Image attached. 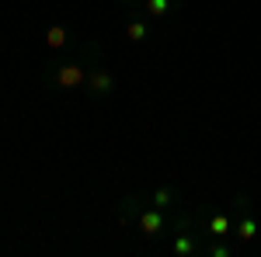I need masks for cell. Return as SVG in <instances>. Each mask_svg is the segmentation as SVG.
<instances>
[{
	"mask_svg": "<svg viewBox=\"0 0 261 257\" xmlns=\"http://www.w3.org/2000/svg\"><path fill=\"white\" fill-rule=\"evenodd\" d=\"M91 66H94V63L84 60L81 52H77V56H70V60L63 56V60H56V63H49V66H45V83H49V87H56V91H84Z\"/></svg>",
	"mask_w": 261,
	"mask_h": 257,
	"instance_id": "obj_1",
	"label": "cell"
},
{
	"mask_svg": "<svg viewBox=\"0 0 261 257\" xmlns=\"http://www.w3.org/2000/svg\"><path fill=\"white\" fill-rule=\"evenodd\" d=\"M233 233L230 237L237 240V243H251V240L261 233V222L258 216H254V209H251V195L247 191H237L233 195Z\"/></svg>",
	"mask_w": 261,
	"mask_h": 257,
	"instance_id": "obj_2",
	"label": "cell"
},
{
	"mask_svg": "<svg viewBox=\"0 0 261 257\" xmlns=\"http://www.w3.org/2000/svg\"><path fill=\"white\" fill-rule=\"evenodd\" d=\"M136 230H140L143 240H150V243H161V240L171 237V216L157 209V205H146L136 219Z\"/></svg>",
	"mask_w": 261,
	"mask_h": 257,
	"instance_id": "obj_3",
	"label": "cell"
},
{
	"mask_svg": "<svg viewBox=\"0 0 261 257\" xmlns=\"http://www.w3.org/2000/svg\"><path fill=\"white\" fill-rule=\"evenodd\" d=\"M195 230L205 240H230V233H233V216L230 212H199L195 216Z\"/></svg>",
	"mask_w": 261,
	"mask_h": 257,
	"instance_id": "obj_4",
	"label": "cell"
},
{
	"mask_svg": "<svg viewBox=\"0 0 261 257\" xmlns=\"http://www.w3.org/2000/svg\"><path fill=\"white\" fill-rule=\"evenodd\" d=\"M115 87H119V80L115 73L108 70V66H91V73H87V83H84V91H87V98L91 101H108L115 94Z\"/></svg>",
	"mask_w": 261,
	"mask_h": 257,
	"instance_id": "obj_5",
	"label": "cell"
},
{
	"mask_svg": "<svg viewBox=\"0 0 261 257\" xmlns=\"http://www.w3.org/2000/svg\"><path fill=\"white\" fill-rule=\"evenodd\" d=\"M171 250L178 257H205V237H202L195 226H192V230H181V233H174V240H171Z\"/></svg>",
	"mask_w": 261,
	"mask_h": 257,
	"instance_id": "obj_6",
	"label": "cell"
},
{
	"mask_svg": "<svg viewBox=\"0 0 261 257\" xmlns=\"http://www.w3.org/2000/svg\"><path fill=\"white\" fill-rule=\"evenodd\" d=\"M146 202H150V195H143V191H133V195H125V198L119 202L115 222H119L122 230H125V226H136V219H140V212L146 209Z\"/></svg>",
	"mask_w": 261,
	"mask_h": 257,
	"instance_id": "obj_7",
	"label": "cell"
},
{
	"mask_svg": "<svg viewBox=\"0 0 261 257\" xmlns=\"http://www.w3.org/2000/svg\"><path fill=\"white\" fill-rule=\"evenodd\" d=\"M42 39H45V45H49L53 52H60V56H63V52H70V49H77V35H73L70 24H49Z\"/></svg>",
	"mask_w": 261,
	"mask_h": 257,
	"instance_id": "obj_8",
	"label": "cell"
},
{
	"mask_svg": "<svg viewBox=\"0 0 261 257\" xmlns=\"http://www.w3.org/2000/svg\"><path fill=\"white\" fill-rule=\"evenodd\" d=\"M181 4L185 0H143L136 11H143L150 21H164V18H171L174 11H181Z\"/></svg>",
	"mask_w": 261,
	"mask_h": 257,
	"instance_id": "obj_9",
	"label": "cell"
},
{
	"mask_svg": "<svg viewBox=\"0 0 261 257\" xmlns=\"http://www.w3.org/2000/svg\"><path fill=\"white\" fill-rule=\"evenodd\" d=\"M125 39L133 42V45H140V42L150 39V18H146L143 11H129V21H125Z\"/></svg>",
	"mask_w": 261,
	"mask_h": 257,
	"instance_id": "obj_10",
	"label": "cell"
},
{
	"mask_svg": "<svg viewBox=\"0 0 261 257\" xmlns=\"http://www.w3.org/2000/svg\"><path fill=\"white\" fill-rule=\"evenodd\" d=\"M150 205H157V209H164V212L178 209V205H181V188H174V184H161V188H153Z\"/></svg>",
	"mask_w": 261,
	"mask_h": 257,
	"instance_id": "obj_11",
	"label": "cell"
},
{
	"mask_svg": "<svg viewBox=\"0 0 261 257\" xmlns=\"http://www.w3.org/2000/svg\"><path fill=\"white\" fill-rule=\"evenodd\" d=\"M205 257H233L230 240H205Z\"/></svg>",
	"mask_w": 261,
	"mask_h": 257,
	"instance_id": "obj_12",
	"label": "cell"
},
{
	"mask_svg": "<svg viewBox=\"0 0 261 257\" xmlns=\"http://www.w3.org/2000/svg\"><path fill=\"white\" fill-rule=\"evenodd\" d=\"M119 4H122V7H129V11H136V7H140L143 0H119Z\"/></svg>",
	"mask_w": 261,
	"mask_h": 257,
	"instance_id": "obj_13",
	"label": "cell"
}]
</instances>
